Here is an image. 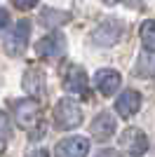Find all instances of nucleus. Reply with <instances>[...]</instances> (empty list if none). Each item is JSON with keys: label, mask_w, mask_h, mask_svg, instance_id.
<instances>
[{"label": "nucleus", "mask_w": 155, "mask_h": 157, "mask_svg": "<svg viewBox=\"0 0 155 157\" xmlns=\"http://www.w3.org/2000/svg\"><path fill=\"white\" fill-rule=\"evenodd\" d=\"M54 122L59 129H75L82 122V110L73 98H61L54 108Z\"/></svg>", "instance_id": "f257e3e1"}, {"label": "nucleus", "mask_w": 155, "mask_h": 157, "mask_svg": "<svg viewBox=\"0 0 155 157\" xmlns=\"http://www.w3.org/2000/svg\"><path fill=\"white\" fill-rule=\"evenodd\" d=\"M28 38H31V21L28 19L17 21L14 31L5 38V52L10 56H21L28 47Z\"/></svg>", "instance_id": "f03ea898"}, {"label": "nucleus", "mask_w": 155, "mask_h": 157, "mask_svg": "<svg viewBox=\"0 0 155 157\" xmlns=\"http://www.w3.org/2000/svg\"><path fill=\"white\" fill-rule=\"evenodd\" d=\"M64 52H66V38H64V33H57V31L40 38L38 45H35V54L47 61H59L64 56Z\"/></svg>", "instance_id": "7ed1b4c3"}, {"label": "nucleus", "mask_w": 155, "mask_h": 157, "mask_svg": "<svg viewBox=\"0 0 155 157\" xmlns=\"http://www.w3.org/2000/svg\"><path fill=\"white\" fill-rule=\"evenodd\" d=\"M120 145H122V150L132 157H141L148 152V136L143 134L141 129H136V127H129L120 134Z\"/></svg>", "instance_id": "20e7f679"}, {"label": "nucleus", "mask_w": 155, "mask_h": 157, "mask_svg": "<svg viewBox=\"0 0 155 157\" xmlns=\"http://www.w3.org/2000/svg\"><path fill=\"white\" fill-rule=\"evenodd\" d=\"M64 89L68 94H75L80 98L89 96V85H87V73L80 66H68L64 73Z\"/></svg>", "instance_id": "39448f33"}, {"label": "nucleus", "mask_w": 155, "mask_h": 157, "mask_svg": "<svg viewBox=\"0 0 155 157\" xmlns=\"http://www.w3.org/2000/svg\"><path fill=\"white\" fill-rule=\"evenodd\" d=\"M122 31H125V26L120 19H106V24H101L97 31L92 33V40L99 47H110L122 38Z\"/></svg>", "instance_id": "423d86ee"}, {"label": "nucleus", "mask_w": 155, "mask_h": 157, "mask_svg": "<svg viewBox=\"0 0 155 157\" xmlns=\"http://www.w3.org/2000/svg\"><path fill=\"white\" fill-rule=\"evenodd\" d=\"M87 152H89V141L85 136H68L59 141L54 148L57 157H87Z\"/></svg>", "instance_id": "0eeeda50"}, {"label": "nucleus", "mask_w": 155, "mask_h": 157, "mask_svg": "<svg viewBox=\"0 0 155 157\" xmlns=\"http://www.w3.org/2000/svg\"><path fill=\"white\" fill-rule=\"evenodd\" d=\"M38 115H40V108L31 98H24V101L14 103V120L21 129H33V124L38 122Z\"/></svg>", "instance_id": "6e6552de"}, {"label": "nucleus", "mask_w": 155, "mask_h": 157, "mask_svg": "<svg viewBox=\"0 0 155 157\" xmlns=\"http://www.w3.org/2000/svg\"><path fill=\"white\" fill-rule=\"evenodd\" d=\"M120 82H122V78H120V73L113 71V68H101V71H97V75H94V85H97V89L103 96L115 94L117 89H120Z\"/></svg>", "instance_id": "1a4fd4ad"}, {"label": "nucleus", "mask_w": 155, "mask_h": 157, "mask_svg": "<svg viewBox=\"0 0 155 157\" xmlns=\"http://www.w3.org/2000/svg\"><path fill=\"white\" fill-rule=\"evenodd\" d=\"M141 108V94L136 92V89H125L115 101V110L122 115V117H132L136 115Z\"/></svg>", "instance_id": "9d476101"}, {"label": "nucleus", "mask_w": 155, "mask_h": 157, "mask_svg": "<svg viewBox=\"0 0 155 157\" xmlns=\"http://www.w3.org/2000/svg\"><path fill=\"white\" fill-rule=\"evenodd\" d=\"M89 131L97 141H108L115 134V117L110 113H99L97 117H94V122H92Z\"/></svg>", "instance_id": "9b49d317"}, {"label": "nucleus", "mask_w": 155, "mask_h": 157, "mask_svg": "<svg viewBox=\"0 0 155 157\" xmlns=\"http://www.w3.org/2000/svg\"><path fill=\"white\" fill-rule=\"evenodd\" d=\"M24 92L31 94V96H38L40 92H42V75H40L38 68H26L24 73Z\"/></svg>", "instance_id": "f8f14e48"}, {"label": "nucleus", "mask_w": 155, "mask_h": 157, "mask_svg": "<svg viewBox=\"0 0 155 157\" xmlns=\"http://www.w3.org/2000/svg\"><path fill=\"white\" fill-rule=\"evenodd\" d=\"M141 45L146 52H155V21L148 19L141 24Z\"/></svg>", "instance_id": "ddd939ff"}, {"label": "nucleus", "mask_w": 155, "mask_h": 157, "mask_svg": "<svg viewBox=\"0 0 155 157\" xmlns=\"http://www.w3.org/2000/svg\"><path fill=\"white\" fill-rule=\"evenodd\" d=\"M40 21H42L45 26H59V24L68 21V12H59V10H45V12L40 14Z\"/></svg>", "instance_id": "4468645a"}, {"label": "nucleus", "mask_w": 155, "mask_h": 157, "mask_svg": "<svg viewBox=\"0 0 155 157\" xmlns=\"http://www.w3.org/2000/svg\"><path fill=\"white\" fill-rule=\"evenodd\" d=\"M12 2H14V7H17V10H24V12L38 5V0H12Z\"/></svg>", "instance_id": "2eb2a0df"}, {"label": "nucleus", "mask_w": 155, "mask_h": 157, "mask_svg": "<svg viewBox=\"0 0 155 157\" xmlns=\"http://www.w3.org/2000/svg\"><path fill=\"white\" fill-rule=\"evenodd\" d=\"M7 129H10V120H7V115L2 110H0V136H5Z\"/></svg>", "instance_id": "dca6fc26"}, {"label": "nucleus", "mask_w": 155, "mask_h": 157, "mask_svg": "<svg viewBox=\"0 0 155 157\" xmlns=\"http://www.w3.org/2000/svg\"><path fill=\"white\" fill-rule=\"evenodd\" d=\"M7 24H10V12H7V10H2V7H0V28H5Z\"/></svg>", "instance_id": "f3484780"}, {"label": "nucleus", "mask_w": 155, "mask_h": 157, "mask_svg": "<svg viewBox=\"0 0 155 157\" xmlns=\"http://www.w3.org/2000/svg\"><path fill=\"white\" fill-rule=\"evenodd\" d=\"M103 2H108V5H115V2H120V0H103ZM122 2H127V5H132V7L139 5V0H122Z\"/></svg>", "instance_id": "a211bd4d"}, {"label": "nucleus", "mask_w": 155, "mask_h": 157, "mask_svg": "<svg viewBox=\"0 0 155 157\" xmlns=\"http://www.w3.org/2000/svg\"><path fill=\"white\" fill-rule=\"evenodd\" d=\"M97 157H120V155H117V150H101Z\"/></svg>", "instance_id": "6ab92c4d"}, {"label": "nucleus", "mask_w": 155, "mask_h": 157, "mask_svg": "<svg viewBox=\"0 0 155 157\" xmlns=\"http://www.w3.org/2000/svg\"><path fill=\"white\" fill-rule=\"evenodd\" d=\"M31 157H50V155H47V150H35Z\"/></svg>", "instance_id": "aec40b11"}]
</instances>
